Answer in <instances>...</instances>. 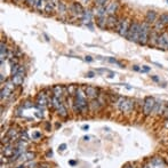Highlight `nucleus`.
Wrapping results in <instances>:
<instances>
[{"label":"nucleus","instance_id":"f03ea898","mask_svg":"<svg viewBox=\"0 0 168 168\" xmlns=\"http://www.w3.org/2000/svg\"><path fill=\"white\" fill-rule=\"evenodd\" d=\"M151 28L150 24L147 22H143L141 24V29H139V44L146 45L149 38H150V33H151Z\"/></svg>","mask_w":168,"mask_h":168},{"label":"nucleus","instance_id":"9b49d317","mask_svg":"<svg viewBox=\"0 0 168 168\" xmlns=\"http://www.w3.org/2000/svg\"><path fill=\"white\" fill-rule=\"evenodd\" d=\"M157 45L161 47V48H164V49H167L168 48V33L167 32H165V33H162L161 36L158 37V43Z\"/></svg>","mask_w":168,"mask_h":168},{"label":"nucleus","instance_id":"aec40b11","mask_svg":"<svg viewBox=\"0 0 168 168\" xmlns=\"http://www.w3.org/2000/svg\"><path fill=\"white\" fill-rule=\"evenodd\" d=\"M55 7H56V5H55L51 0H48V1L46 2V6H45V12L48 13V14H51V13L54 12Z\"/></svg>","mask_w":168,"mask_h":168},{"label":"nucleus","instance_id":"9d476101","mask_svg":"<svg viewBox=\"0 0 168 168\" xmlns=\"http://www.w3.org/2000/svg\"><path fill=\"white\" fill-rule=\"evenodd\" d=\"M106 9V14L108 15H114L119 9V2L117 0H113V1H110L108 4V6L105 7Z\"/></svg>","mask_w":168,"mask_h":168},{"label":"nucleus","instance_id":"20e7f679","mask_svg":"<svg viewBox=\"0 0 168 168\" xmlns=\"http://www.w3.org/2000/svg\"><path fill=\"white\" fill-rule=\"evenodd\" d=\"M131 25H132L131 20H128V18L124 20V18H123V20H120V21L118 22L117 32L121 37H126V36H127V33H128V31H129Z\"/></svg>","mask_w":168,"mask_h":168},{"label":"nucleus","instance_id":"2f4dec72","mask_svg":"<svg viewBox=\"0 0 168 168\" xmlns=\"http://www.w3.org/2000/svg\"><path fill=\"white\" fill-rule=\"evenodd\" d=\"M66 149V144H61V145L59 146V151H64Z\"/></svg>","mask_w":168,"mask_h":168},{"label":"nucleus","instance_id":"0eeeda50","mask_svg":"<svg viewBox=\"0 0 168 168\" xmlns=\"http://www.w3.org/2000/svg\"><path fill=\"white\" fill-rule=\"evenodd\" d=\"M36 103H37V106L39 108V109H44L45 106L47 105V103H48V98H47V95L45 94L44 92H41V93H39L38 96H37V100H36Z\"/></svg>","mask_w":168,"mask_h":168},{"label":"nucleus","instance_id":"bb28decb","mask_svg":"<svg viewBox=\"0 0 168 168\" xmlns=\"http://www.w3.org/2000/svg\"><path fill=\"white\" fill-rule=\"evenodd\" d=\"M20 67H21V65H18V64L12 65V76L17 74V73H18V70H20Z\"/></svg>","mask_w":168,"mask_h":168},{"label":"nucleus","instance_id":"393cba45","mask_svg":"<svg viewBox=\"0 0 168 168\" xmlns=\"http://www.w3.org/2000/svg\"><path fill=\"white\" fill-rule=\"evenodd\" d=\"M158 22L160 23L161 25H167L168 24V14H161L158 18Z\"/></svg>","mask_w":168,"mask_h":168},{"label":"nucleus","instance_id":"a211bd4d","mask_svg":"<svg viewBox=\"0 0 168 168\" xmlns=\"http://www.w3.org/2000/svg\"><path fill=\"white\" fill-rule=\"evenodd\" d=\"M93 14H94V16H96V17H102V16H105L106 15V9H105V7H97V6H95V7L93 8Z\"/></svg>","mask_w":168,"mask_h":168},{"label":"nucleus","instance_id":"412c9836","mask_svg":"<svg viewBox=\"0 0 168 168\" xmlns=\"http://www.w3.org/2000/svg\"><path fill=\"white\" fill-rule=\"evenodd\" d=\"M12 90H13V89L6 87V86H5V88H2V89H1V100H4V98H8L9 95L12 94Z\"/></svg>","mask_w":168,"mask_h":168},{"label":"nucleus","instance_id":"6e6552de","mask_svg":"<svg viewBox=\"0 0 168 168\" xmlns=\"http://www.w3.org/2000/svg\"><path fill=\"white\" fill-rule=\"evenodd\" d=\"M36 156H37V154L34 153V152H32V151H24V152L21 154V157L18 158V160H17V161L25 164V162H29V161L34 160Z\"/></svg>","mask_w":168,"mask_h":168},{"label":"nucleus","instance_id":"4c0bfd02","mask_svg":"<svg viewBox=\"0 0 168 168\" xmlns=\"http://www.w3.org/2000/svg\"><path fill=\"white\" fill-rule=\"evenodd\" d=\"M82 1H84V2H86V4H87L88 1H89V0H82Z\"/></svg>","mask_w":168,"mask_h":168},{"label":"nucleus","instance_id":"473e14b6","mask_svg":"<svg viewBox=\"0 0 168 168\" xmlns=\"http://www.w3.org/2000/svg\"><path fill=\"white\" fill-rule=\"evenodd\" d=\"M85 59H86L87 62H92V61H93V59H92L90 56H86V57H85Z\"/></svg>","mask_w":168,"mask_h":168},{"label":"nucleus","instance_id":"c9c22d12","mask_svg":"<svg viewBox=\"0 0 168 168\" xmlns=\"http://www.w3.org/2000/svg\"><path fill=\"white\" fill-rule=\"evenodd\" d=\"M134 70H135V71H139V66H136V65H135V66H134Z\"/></svg>","mask_w":168,"mask_h":168},{"label":"nucleus","instance_id":"e433bc0d","mask_svg":"<svg viewBox=\"0 0 168 168\" xmlns=\"http://www.w3.org/2000/svg\"><path fill=\"white\" fill-rule=\"evenodd\" d=\"M16 168H26V167H25V166H17Z\"/></svg>","mask_w":168,"mask_h":168},{"label":"nucleus","instance_id":"1a4fd4ad","mask_svg":"<svg viewBox=\"0 0 168 168\" xmlns=\"http://www.w3.org/2000/svg\"><path fill=\"white\" fill-rule=\"evenodd\" d=\"M98 88H95V87H92V86H88V87L85 88V94L87 96L88 98H90V100H95L97 98L100 94H98Z\"/></svg>","mask_w":168,"mask_h":168},{"label":"nucleus","instance_id":"ea45409f","mask_svg":"<svg viewBox=\"0 0 168 168\" xmlns=\"http://www.w3.org/2000/svg\"><path fill=\"white\" fill-rule=\"evenodd\" d=\"M38 168H43V167H41V166H40V167H38Z\"/></svg>","mask_w":168,"mask_h":168},{"label":"nucleus","instance_id":"7c9ffc66","mask_svg":"<svg viewBox=\"0 0 168 168\" xmlns=\"http://www.w3.org/2000/svg\"><path fill=\"white\" fill-rule=\"evenodd\" d=\"M108 59L109 62H111V63H116V64H118V65H121V64L118 62L117 59Z\"/></svg>","mask_w":168,"mask_h":168},{"label":"nucleus","instance_id":"72a5a7b5","mask_svg":"<svg viewBox=\"0 0 168 168\" xmlns=\"http://www.w3.org/2000/svg\"><path fill=\"white\" fill-rule=\"evenodd\" d=\"M149 70H150L149 67H142V69H141V71H143V72H147Z\"/></svg>","mask_w":168,"mask_h":168},{"label":"nucleus","instance_id":"6ab92c4d","mask_svg":"<svg viewBox=\"0 0 168 168\" xmlns=\"http://www.w3.org/2000/svg\"><path fill=\"white\" fill-rule=\"evenodd\" d=\"M23 79H24L23 76H21V74H15V76H12V79L10 80L13 81V84H14L15 86H21L23 84Z\"/></svg>","mask_w":168,"mask_h":168},{"label":"nucleus","instance_id":"f8f14e48","mask_svg":"<svg viewBox=\"0 0 168 168\" xmlns=\"http://www.w3.org/2000/svg\"><path fill=\"white\" fill-rule=\"evenodd\" d=\"M93 17H94V14L92 10H85V13L81 16V21L85 25H88L93 22Z\"/></svg>","mask_w":168,"mask_h":168},{"label":"nucleus","instance_id":"4be33fe9","mask_svg":"<svg viewBox=\"0 0 168 168\" xmlns=\"http://www.w3.org/2000/svg\"><path fill=\"white\" fill-rule=\"evenodd\" d=\"M0 47H1V49H0V54H1V63H2V62H4V57H6V56H7V46L4 44V41H1Z\"/></svg>","mask_w":168,"mask_h":168},{"label":"nucleus","instance_id":"2eb2a0df","mask_svg":"<svg viewBox=\"0 0 168 168\" xmlns=\"http://www.w3.org/2000/svg\"><path fill=\"white\" fill-rule=\"evenodd\" d=\"M154 105V100L152 97H146L145 100V104H144V113L145 114H149L151 112V110Z\"/></svg>","mask_w":168,"mask_h":168},{"label":"nucleus","instance_id":"ddd939ff","mask_svg":"<svg viewBox=\"0 0 168 168\" xmlns=\"http://www.w3.org/2000/svg\"><path fill=\"white\" fill-rule=\"evenodd\" d=\"M108 17L106 16H102V17H96V25L97 28H100L101 30H105L108 29Z\"/></svg>","mask_w":168,"mask_h":168},{"label":"nucleus","instance_id":"58836bf2","mask_svg":"<svg viewBox=\"0 0 168 168\" xmlns=\"http://www.w3.org/2000/svg\"><path fill=\"white\" fill-rule=\"evenodd\" d=\"M125 168H132V167H129V166H126Z\"/></svg>","mask_w":168,"mask_h":168},{"label":"nucleus","instance_id":"4468645a","mask_svg":"<svg viewBox=\"0 0 168 168\" xmlns=\"http://www.w3.org/2000/svg\"><path fill=\"white\" fill-rule=\"evenodd\" d=\"M118 18L117 16H114V15H109L108 16V23H106V25H108V29H117V25H118Z\"/></svg>","mask_w":168,"mask_h":168},{"label":"nucleus","instance_id":"f257e3e1","mask_svg":"<svg viewBox=\"0 0 168 168\" xmlns=\"http://www.w3.org/2000/svg\"><path fill=\"white\" fill-rule=\"evenodd\" d=\"M73 110L74 112H80L85 113L88 110V103H87V96L85 92H82L80 87H78V90L74 95V101H73Z\"/></svg>","mask_w":168,"mask_h":168},{"label":"nucleus","instance_id":"a878e982","mask_svg":"<svg viewBox=\"0 0 168 168\" xmlns=\"http://www.w3.org/2000/svg\"><path fill=\"white\" fill-rule=\"evenodd\" d=\"M109 2V0H94V4L97 7H106Z\"/></svg>","mask_w":168,"mask_h":168},{"label":"nucleus","instance_id":"f704fd0d","mask_svg":"<svg viewBox=\"0 0 168 168\" xmlns=\"http://www.w3.org/2000/svg\"><path fill=\"white\" fill-rule=\"evenodd\" d=\"M88 128H89V126H88V125H85V126H82V129H84V131H87Z\"/></svg>","mask_w":168,"mask_h":168},{"label":"nucleus","instance_id":"cd10ccee","mask_svg":"<svg viewBox=\"0 0 168 168\" xmlns=\"http://www.w3.org/2000/svg\"><path fill=\"white\" fill-rule=\"evenodd\" d=\"M20 139H22V141H25V142H28V141H29V136H28V133L25 132V131L21 132V135H20Z\"/></svg>","mask_w":168,"mask_h":168},{"label":"nucleus","instance_id":"7ed1b4c3","mask_svg":"<svg viewBox=\"0 0 168 168\" xmlns=\"http://www.w3.org/2000/svg\"><path fill=\"white\" fill-rule=\"evenodd\" d=\"M139 29H141V24L137 22H133L129 31L127 33L126 38L129 41H139Z\"/></svg>","mask_w":168,"mask_h":168},{"label":"nucleus","instance_id":"c85d7f7f","mask_svg":"<svg viewBox=\"0 0 168 168\" xmlns=\"http://www.w3.org/2000/svg\"><path fill=\"white\" fill-rule=\"evenodd\" d=\"M41 137V133L40 132H34L33 134H32V139H38Z\"/></svg>","mask_w":168,"mask_h":168},{"label":"nucleus","instance_id":"423d86ee","mask_svg":"<svg viewBox=\"0 0 168 168\" xmlns=\"http://www.w3.org/2000/svg\"><path fill=\"white\" fill-rule=\"evenodd\" d=\"M118 108L120 111H123V112H128V111H131L133 108V102L132 101H129V100H127V98H121L120 101H118Z\"/></svg>","mask_w":168,"mask_h":168},{"label":"nucleus","instance_id":"dca6fc26","mask_svg":"<svg viewBox=\"0 0 168 168\" xmlns=\"http://www.w3.org/2000/svg\"><path fill=\"white\" fill-rule=\"evenodd\" d=\"M157 18H158V14L154 10H149L145 15V22H147L149 24L157 22Z\"/></svg>","mask_w":168,"mask_h":168},{"label":"nucleus","instance_id":"f3484780","mask_svg":"<svg viewBox=\"0 0 168 168\" xmlns=\"http://www.w3.org/2000/svg\"><path fill=\"white\" fill-rule=\"evenodd\" d=\"M64 89H65V88L62 87L61 85H55V86H53V88H51L53 94H54L55 97H57V98H62V95H63Z\"/></svg>","mask_w":168,"mask_h":168},{"label":"nucleus","instance_id":"c756f323","mask_svg":"<svg viewBox=\"0 0 168 168\" xmlns=\"http://www.w3.org/2000/svg\"><path fill=\"white\" fill-rule=\"evenodd\" d=\"M94 76H95V72H94V71H89V72H87V74H86L87 78H93Z\"/></svg>","mask_w":168,"mask_h":168},{"label":"nucleus","instance_id":"39448f33","mask_svg":"<svg viewBox=\"0 0 168 168\" xmlns=\"http://www.w3.org/2000/svg\"><path fill=\"white\" fill-rule=\"evenodd\" d=\"M69 13L73 15V16H76V17H78V16L81 17L82 14L85 13V9H84L80 2H72L70 5V7H69Z\"/></svg>","mask_w":168,"mask_h":168},{"label":"nucleus","instance_id":"b1692460","mask_svg":"<svg viewBox=\"0 0 168 168\" xmlns=\"http://www.w3.org/2000/svg\"><path fill=\"white\" fill-rule=\"evenodd\" d=\"M56 111H57V113H59L61 117L65 118L66 116H67V110H66V106L64 104H62V105L59 106V109H57Z\"/></svg>","mask_w":168,"mask_h":168},{"label":"nucleus","instance_id":"5701e85b","mask_svg":"<svg viewBox=\"0 0 168 168\" xmlns=\"http://www.w3.org/2000/svg\"><path fill=\"white\" fill-rule=\"evenodd\" d=\"M57 10H59V15L65 14L66 12H67V7H66V5L63 2V1H59V6H57Z\"/></svg>","mask_w":168,"mask_h":168}]
</instances>
